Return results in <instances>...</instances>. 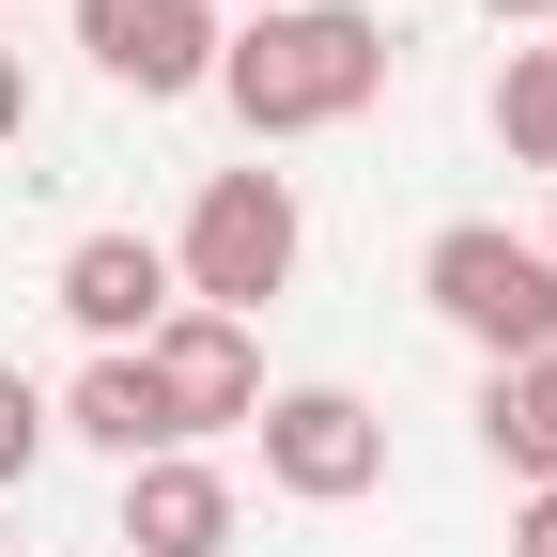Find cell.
<instances>
[{
  "label": "cell",
  "instance_id": "6da1fadb",
  "mask_svg": "<svg viewBox=\"0 0 557 557\" xmlns=\"http://www.w3.org/2000/svg\"><path fill=\"white\" fill-rule=\"evenodd\" d=\"M218 94L248 139H310V124H357L387 94V16L372 0H295V16H248L218 32Z\"/></svg>",
  "mask_w": 557,
  "mask_h": 557
},
{
  "label": "cell",
  "instance_id": "7a4b0ae2",
  "mask_svg": "<svg viewBox=\"0 0 557 557\" xmlns=\"http://www.w3.org/2000/svg\"><path fill=\"white\" fill-rule=\"evenodd\" d=\"M418 295H434V310H449L496 372L557 341V263H542L527 233H496V218H449L434 248H418Z\"/></svg>",
  "mask_w": 557,
  "mask_h": 557
},
{
  "label": "cell",
  "instance_id": "3957f363",
  "mask_svg": "<svg viewBox=\"0 0 557 557\" xmlns=\"http://www.w3.org/2000/svg\"><path fill=\"white\" fill-rule=\"evenodd\" d=\"M295 186H278V171H218V186H201V218H186V248H171V278H186V310H263L278 295V278H295Z\"/></svg>",
  "mask_w": 557,
  "mask_h": 557
},
{
  "label": "cell",
  "instance_id": "277c9868",
  "mask_svg": "<svg viewBox=\"0 0 557 557\" xmlns=\"http://www.w3.org/2000/svg\"><path fill=\"white\" fill-rule=\"evenodd\" d=\"M263 480L278 496H310V511H341V496H372L387 480V418L357 403V387H263Z\"/></svg>",
  "mask_w": 557,
  "mask_h": 557
},
{
  "label": "cell",
  "instance_id": "5b68a950",
  "mask_svg": "<svg viewBox=\"0 0 557 557\" xmlns=\"http://www.w3.org/2000/svg\"><path fill=\"white\" fill-rule=\"evenodd\" d=\"M139 387H156L171 449H186V434H233V418H263V341H248L233 310H171L156 341H139Z\"/></svg>",
  "mask_w": 557,
  "mask_h": 557
},
{
  "label": "cell",
  "instance_id": "8992f818",
  "mask_svg": "<svg viewBox=\"0 0 557 557\" xmlns=\"http://www.w3.org/2000/svg\"><path fill=\"white\" fill-rule=\"evenodd\" d=\"M47 295H62V325H78V341H109V357H139V341L171 325V295H186V278H171V248H139V233H78Z\"/></svg>",
  "mask_w": 557,
  "mask_h": 557
},
{
  "label": "cell",
  "instance_id": "52a82bcc",
  "mask_svg": "<svg viewBox=\"0 0 557 557\" xmlns=\"http://www.w3.org/2000/svg\"><path fill=\"white\" fill-rule=\"evenodd\" d=\"M78 47L124 94H201L218 78V16H201V0H78Z\"/></svg>",
  "mask_w": 557,
  "mask_h": 557
},
{
  "label": "cell",
  "instance_id": "ba28073f",
  "mask_svg": "<svg viewBox=\"0 0 557 557\" xmlns=\"http://www.w3.org/2000/svg\"><path fill=\"white\" fill-rule=\"evenodd\" d=\"M124 542H139V557H233V480L186 465V449L124 465Z\"/></svg>",
  "mask_w": 557,
  "mask_h": 557
},
{
  "label": "cell",
  "instance_id": "9c48e42d",
  "mask_svg": "<svg viewBox=\"0 0 557 557\" xmlns=\"http://www.w3.org/2000/svg\"><path fill=\"white\" fill-rule=\"evenodd\" d=\"M480 449H496L511 480H557V341H542V357H511L496 387H480Z\"/></svg>",
  "mask_w": 557,
  "mask_h": 557
},
{
  "label": "cell",
  "instance_id": "30bf717a",
  "mask_svg": "<svg viewBox=\"0 0 557 557\" xmlns=\"http://www.w3.org/2000/svg\"><path fill=\"white\" fill-rule=\"evenodd\" d=\"M47 418H62V434H94L109 465H156V449H171V418H156V387H139V357H94L78 403H47Z\"/></svg>",
  "mask_w": 557,
  "mask_h": 557
},
{
  "label": "cell",
  "instance_id": "8fae6325",
  "mask_svg": "<svg viewBox=\"0 0 557 557\" xmlns=\"http://www.w3.org/2000/svg\"><path fill=\"white\" fill-rule=\"evenodd\" d=\"M496 139H511V171H557V47L496 62Z\"/></svg>",
  "mask_w": 557,
  "mask_h": 557
},
{
  "label": "cell",
  "instance_id": "7c38bea8",
  "mask_svg": "<svg viewBox=\"0 0 557 557\" xmlns=\"http://www.w3.org/2000/svg\"><path fill=\"white\" fill-rule=\"evenodd\" d=\"M32 465H47V387L0 372V480H32Z\"/></svg>",
  "mask_w": 557,
  "mask_h": 557
},
{
  "label": "cell",
  "instance_id": "4fadbf2b",
  "mask_svg": "<svg viewBox=\"0 0 557 557\" xmlns=\"http://www.w3.org/2000/svg\"><path fill=\"white\" fill-rule=\"evenodd\" d=\"M511 557H557V480H527V511H511Z\"/></svg>",
  "mask_w": 557,
  "mask_h": 557
},
{
  "label": "cell",
  "instance_id": "5bb4252c",
  "mask_svg": "<svg viewBox=\"0 0 557 557\" xmlns=\"http://www.w3.org/2000/svg\"><path fill=\"white\" fill-rule=\"evenodd\" d=\"M0 139H32V78H16V47H0Z\"/></svg>",
  "mask_w": 557,
  "mask_h": 557
},
{
  "label": "cell",
  "instance_id": "9a60e30c",
  "mask_svg": "<svg viewBox=\"0 0 557 557\" xmlns=\"http://www.w3.org/2000/svg\"><path fill=\"white\" fill-rule=\"evenodd\" d=\"M480 16H496V32H542V16H557V0H480Z\"/></svg>",
  "mask_w": 557,
  "mask_h": 557
},
{
  "label": "cell",
  "instance_id": "2e32d148",
  "mask_svg": "<svg viewBox=\"0 0 557 557\" xmlns=\"http://www.w3.org/2000/svg\"><path fill=\"white\" fill-rule=\"evenodd\" d=\"M248 16H295V0H248Z\"/></svg>",
  "mask_w": 557,
  "mask_h": 557
},
{
  "label": "cell",
  "instance_id": "e0dca14e",
  "mask_svg": "<svg viewBox=\"0 0 557 557\" xmlns=\"http://www.w3.org/2000/svg\"><path fill=\"white\" fill-rule=\"evenodd\" d=\"M542 263H557V233H542Z\"/></svg>",
  "mask_w": 557,
  "mask_h": 557
}]
</instances>
